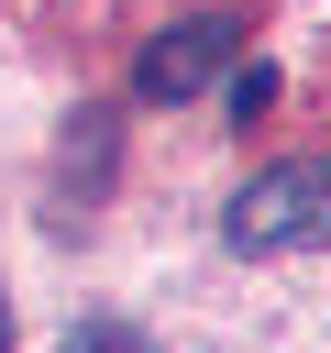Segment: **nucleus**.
<instances>
[{
  "label": "nucleus",
  "mask_w": 331,
  "mask_h": 353,
  "mask_svg": "<svg viewBox=\"0 0 331 353\" xmlns=\"http://www.w3.org/2000/svg\"><path fill=\"white\" fill-rule=\"evenodd\" d=\"M265 99H276V66H232V121H265Z\"/></svg>",
  "instance_id": "nucleus-5"
},
{
  "label": "nucleus",
  "mask_w": 331,
  "mask_h": 353,
  "mask_svg": "<svg viewBox=\"0 0 331 353\" xmlns=\"http://www.w3.org/2000/svg\"><path fill=\"white\" fill-rule=\"evenodd\" d=\"M66 353H154V342H143L132 320H77V331H66Z\"/></svg>",
  "instance_id": "nucleus-4"
},
{
  "label": "nucleus",
  "mask_w": 331,
  "mask_h": 353,
  "mask_svg": "<svg viewBox=\"0 0 331 353\" xmlns=\"http://www.w3.org/2000/svg\"><path fill=\"white\" fill-rule=\"evenodd\" d=\"M221 243L232 254H309L331 243V154H276L221 199Z\"/></svg>",
  "instance_id": "nucleus-1"
},
{
  "label": "nucleus",
  "mask_w": 331,
  "mask_h": 353,
  "mask_svg": "<svg viewBox=\"0 0 331 353\" xmlns=\"http://www.w3.org/2000/svg\"><path fill=\"white\" fill-rule=\"evenodd\" d=\"M0 353H11V298H0Z\"/></svg>",
  "instance_id": "nucleus-6"
},
{
  "label": "nucleus",
  "mask_w": 331,
  "mask_h": 353,
  "mask_svg": "<svg viewBox=\"0 0 331 353\" xmlns=\"http://www.w3.org/2000/svg\"><path fill=\"white\" fill-rule=\"evenodd\" d=\"M110 110L88 99V110H66V176H55V232H77L88 210H99V188H110Z\"/></svg>",
  "instance_id": "nucleus-3"
},
{
  "label": "nucleus",
  "mask_w": 331,
  "mask_h": 353,
  "mask_svg": "<svg viewBox=\"0 0 331 353\" xmlns=\"http://www.w3.org/2000/svg\"><path fill=\"white\" fill-rule=\"evenodd\" d=\"M221 66H232V22H221V11H188V22H166V33L132 55V99L177 110V99L221 88Z\"/></svg>",
  "instance_id": "nucleus-2"
}]
</instances>
